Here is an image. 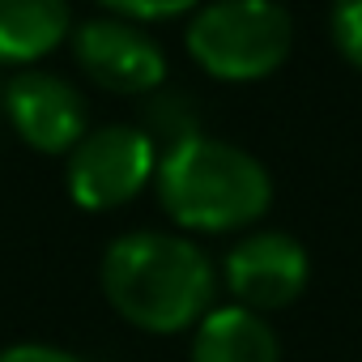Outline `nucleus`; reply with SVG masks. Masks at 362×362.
Masks as SVG:
<instances>
[{
    "instance_id": "nucleus-1",
    "label": "nucleus",
    "mask_w": 362,
    "mask_h": 362,
    "mask_svg": "<svg viewBox=\"0 0 362 362\" xmlns=\"http://www.w3.org/2000/svg\"><path fill=\"white\" fill-rule=\"evenodd\" d=\"M103 294L141 332H184L214 311V260L184 235L132 230L107 243L98 269Z\"/></svg>"
},
{
    "instance_id": "nucleus-2",
    "label": "nucleus",
    "mask_w": 362,
    "mask_h": 362,
    "mask_svg": "<svg viewBox=\"0 0 362 362\" xmlns=\"http://www.w3.org/2000/svg\"><path fill=\"white\" fill-rule=\"evenodd\" d=\"M162 214L201 235H226L260 222L273 205V179L247 149L218 136H188L158 158Z\"/></svg>"
},
{
    "instance_id": "nucleus-3",
    "label": "nucleus",
    "mask_w": 362,
    "mask_h": 362,
    "mask_svg": "<svg viewBox=\"0 0 362 362\" xmlns=\"http://www.w3.org/2000/svg\"><path fill=\"white\" fill-rule=\"evenodd\" d=\"M188 56L218 81H260L294 47V22L281 0H214L192 13Z\"/></svg>"
},
{
    "instance_id": "nucleus-4",
    "label": "nucleus",
    "mask_w": 362,
    "mask_h": 362,
    "mask_svg": "<svg viewBox=\"0 0 362 362\" xmlns=\"http://www.w3.org/2000/svg\"><path fill=\"white\" fill-rule=\"evenodd\" d=\"M158 175V145L141 124H98L90 128L64 162V184L69 197L90 209L107 214L141 197L149 179Z\"/></svg>"
},
{
    "instance_id": "nucleus-5",
    "label": "nucleus",
    "mask_w": 362,
    "mask_h": 362,
    "mask_svg": "<svg viewBox=\"0 0 362 362\" xmlns=\"http://www.w3.org/2000/svg\"><path fill=\"white\" fill-rule=\"evenodd\" d=\"M77 69L111 94H153L166 81L162 47L128 18H90L73 26Z\"/></svg>"
},
{
    "instance_id": "nucleus-6",
    "label": "nucleus",
    "mask_w": 362,
    "mask_h": 362,
    "mask_svg": "<svg viewBox=\"0 0 362 362\" xmlns=\"http://www.w3.org/2000/svg\"><path fill=\"white\" fill-rule=\"evenodd\" d=\"M311 281L307 247L286 230H252L226 256V286L239 307L252 311H281L290 307Z\"/></svg>"
},
{
    "instance_id": "nucleus-7",
    "label": "nucleus",
    "mask_w": 362,
    "mask_h": 362,
    "mask_svg": "<svg viewBox=\"0 0 362 362\" xmlns=\"http://www.w3.org/2000/svg\"><path fill=\"white\" fill-rule=\"evenodd\" d=\"M5 115L13 132L39 153H69L90 132L86 94L56 73H18L5 86Z\"/></svg>"
},
{
    "instance_id": "nucleus-8",
    "label": "nucleus",
    "mask_w": 362,
    "mask_h": 362,
    "mask_svg": "<svg viewBox=\"0 0 362 362\" xmlns=\"http://www.w3.org/2000/svg\"><path fill=\"white\" fill-rule=\"evenodd\" d=\"M192 362H281V345L260 311L230 303L197 324Z\"/></svg>"
},
{
    "instance_id": "nucleus-9",
    "label": "nucleus",
    "mask_w": 362,
    "mask_h": 362,
    "mask_svg": "<svg viewBox=\"0 0 362 362\" xmlns=\"http://www.w3.org/2000/svg\"><path fill=\"white\" fill-rule=\"evenodd\" d=\"M69 35V0H0V64H35Z\"/></svg>"
},
{
    "instance_id": "nucleus-10",
    "label": "nucleus",
    "mask_w": 362,
    "mask_h": 362,
    "mask_svg": "<svg viewBox=\"0 0 362 362\" xmlns=\"http://www.w3.org/2000/svg\"><path fill=\"white\" fill-rule=\"evenodd\" d=\"M328 35H332V47L354 69H362V0H332Z\"/></svg>"
},
{
    "instance_id": "nucleus-11",
    "label": "nucleus",
    "mask_w": 362,
    "mask_h": 362,
    "mask_svg": "<svg viewBox=\"0 0 362 362\" xmlns=\"http://www.w3.org/2000/svg\"><path fill=\"white\" fill-rule=\"evenodd\" d=\"M98 5L111 9L115 18H128V22H166V18L192 13L201 0H98Z\"/></svg>"
},
{
    "instance_id": "nucleus-12",
    "label": "nucleus",
    "mask_w": 362,
    "mask_h": 362,
    "mask_svg": "<svg viewBox=\"0 0 362 362\" xmlns=\"http://www.w3.org/2000/svg\"><path fill=\"white\" fill-rule=\"evenodd\" d=\"M0 362H81V358H77V354H69V349H56V345L26 341V345H9V349H0Z\"/></svg>"
},
{
    "instance_id": "nucleus-13",
    "label": "nucleus",
    "mask_w": 362,
    "mask_h": 362,
    "mask_svg": "<svg viewBox=\"0 0 362 362\" xmlns=\"http://www.w3.org/2000/svg\"><path fill=\"white\" fill-rule=\"evenodd\" d=\"M0 107H5V90H0Z\"/></svg>"
}]
</instances>
